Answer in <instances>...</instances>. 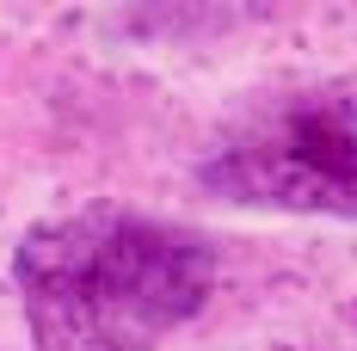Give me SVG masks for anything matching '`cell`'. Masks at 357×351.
<instances>
[{"mask_svg": "<svg viewBox=\"0 0 357 351\" xmlns=\"http://www.w3.org/2000/svg\"><path fill=\"white\" fill-rule=\"evenodd\" d=\"M13 278L37 351H154L210 302L215 253L130 210H74L25 234Z\"/></svg>", "mask_w": 357, "mask_h": 351, "instance_id": "6da1fadb", "label": "cell"}, {"mask_svg": "<svg viewBox=\"0 0 357 351\" xmlns=\"http://www.w3.org/2000/svg\"><path fill=\"white\" fill-rule=\"evenodd\" d=\"M204 179L259 210L357 216V105L333 93L278 99L215 148Z\"/></svg>", "mask_w": 357, "mask_h": 351, "instance_id": "7a4b0ae2", "label": "cell"}]
</instances>
